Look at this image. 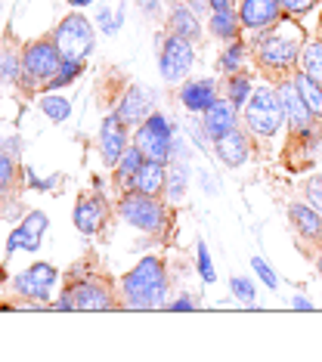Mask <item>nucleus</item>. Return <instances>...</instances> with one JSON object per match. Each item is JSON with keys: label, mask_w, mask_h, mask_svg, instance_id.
<instances>
[{"label": "nucleus", "mask_w": 322, "mask_h": 362, "mask_svg": "<svg viewBox=\"0 0 322 362\" xmlns=\"http://www.w3.org/2000/svg\"><path fill=\"white\" fill-rule=\"evenodd\" d=\"M301 50H304V40L301 31L292 28L285 31L282 25H272L267 31H258V37L251 40V56L258 62V69L270 78L285 81V75L301 62Z\"/></svg>", "instance_id": "f257e3e1"}, {"label": "nucleus", "mask_w": 322, "mask_h": 362, "mask_svg": "<svg viewBox=\"0 0 322 362\" xmlns=\"http://www.w3.org/2000/svg\"><path fill=\"white\" fill-rule=\"evenodd\" d=\"M121 307L124 310H161L168 294V269L159 257H143L137 269L121 276Z\"/></svg>", "instance_id": "f03ea898"}, {"label": "nucleus", "mask_w": 322, "mask_h": 362, "mask_svg": "<svg viewBox=\"0 0 322 362\" xmlns=\"http://www.w3.org/2000/svg\"><path fill=\"white\" fill-rule=\"evenodd\" d=\"M118 214L124 217V223H130L134 229L149 235H161L171 226V211L161 195H146V192H137V189H127L121 195Z\"/></svg>", "instance_id": "7ed1b4c3"}, {"label": "nucleus", "mask_w": 322, "mask_h": 362, "mask_svg": "<svg viewBox=\"0 0 322 362\" xmlns=\"http://www.w3.org/2000/svg\"><path fill=\"white\" fill-rule=\"evenodd\" d=\"M245 124L260 139H270L282 130L285 112H282V100H279V90H272V87L251 90V96L245 103Z\"/></svg>", "instance_id": "20e7f679"}, {"label": "nucleus", "mask_w": 322, "mask_h": 362, "mask_svg": "<svg viewBox=\"0 0 322 362\" xmlns=\"http://www.w3.org/2000/svg\"><path fill=\"white\" fill-rule=\"evenodd\" d=\"M62 53L56 50L53 37L50 40H35V44H28L22 50V87L25 90H35L40 84H47L50 78L56 75V71L62 69Z\"/></svg>", "instance_id": "39448f33"}, {"label": "nucleus", "mask_w": 322, "mask_h": 362, "mask_svg": "<svg viewBox=\"0 0 322 362\" xmlns=\"http://www.w3.org/2000/svg\"><path fill=\"white\" fill-rule=\"evenodd\" d=\"M53 44L62 53L65 62H84L90 50H93V25L81 13L65 16L53 31Z\"/></svg>", "instance_id": "423d86ee"}, {"label": "nucleus", "mask_w": 322, "mask_h": 362, "mask_svg": "<svg viewBox=\"0 0 322 362\" xmlns=\"http://www.w3.org/2000/svg\"><path fill=\"white\" fill-rule=\"evenodd\" d=\"M171 143H173V130L168 124V115L152 112L143 121V124L137 127V146L143 149L146 158H155V161L168 164V158H171Z\"/></svg>", "instance_id": "0eeeda50"}, {"label": "nucleus", "mask_w": 322, "mask_h": 362, "mask_svg": "<svg viewBox=\"0 0 322 362\" xmlns=\"http://www.w3.org/2000/svg\"><path fill=\"white\" fill-rule=\"evenodd\" d=\"M161 40V37H159ZM195 62V50H192V40L180 37V35H164L161 40V50H159V69L164 81H180L186 78V71L192 69Z\"/></svg>", "instance_id": "6e6552de"}, {"label": "nucleus", "mask_w": 322, "mask_h": 362, "mask_svg": "<svg viewBox=\"0 0 322 362\" xmlns=\"http://www.w3.org/2000/svg\"><path fill=\"white\" fill-rule=\"evenodd\" d=\"M69 298L74 303V310H112V307H121L115 303V291H112V282L99 276H87L81 282H74L69 288Z\"/></svg>", "instance_id": "1a4fd4ad"}, {"label": "nucleus", "mask_w": 322, "mask_h": 362, "mask_svg": "<svg viewBox=\"0 0 322 362\" xmlns=\"http://www.w3.org/2000/svg\"><path fill=\"white\" fill-rule=\"evenodd\" d=\"M56 279H59L56 267H50V263H35V267H28L25 273H19L13 279V288H16V294H22V298L47 300Z\"/></svg>", "instance_id": "9d476101"}, {"label": "nucleus", "mask_w": 322, "mask_h": 362, "mask_svg": "<svg viewBox=\"0 0 322 362\" xmlns=\"http://www.w3.org/2000/svg\"><path fill=\"white\" fill-rule=\"evenodd\" d=\"M152 112H155L152 93H149L146 87H139V84H130L127 90H124L118 109H115V115H118V118H121L127 127H139Z\"/></svg>", "instance_id": "9b49d317"}, {"label": "nucleus", "mask_w": 322, "mask_h": 362, "mask_svg": "<svg viewBox=\"0 0 322 362\" xmlns=\"http://www.w3.org/2000/svg\"><path fill=\"white\" fill-rule=\"evenodd\" d=\"M238 19L248 31H267L282 19V0H242Z\"/></svg>", "instance_id": "f8f14e48"}, {"label": "nucleus", "mask_w": 322, "mask_h": 362, "mask_svg": "<svg viewBox=\"0 0 322 362\" xmlns=\"http://www.w3.org/2000/svg\"><path fill=\"white\" fill-rule=\"evenodd\" d=\"M99 152H103V161L109 164V168H115L121 155L127 152V124H124L115 112L103 121V127H99Z\"/></svg>", "instance_id": "ddd939ff"}, {"label": "nucleus", "mask_w": 322, "mask_h": 362, "mask_svg": "<svg viewBox=\"0 0 322 362\" xmlns=\"http://www.w3.org/2000/svg\"><path fill=\"white\" fill-rule=\"evenodd\" d=\"M50 220L44 211H28V217L22 220L19 229H13L10 238H6V251H38L40 245V235L47 233Z\"/></svg>", "instance_id": "4468645a"}, {"label": "nucleus", "mask_w": 322, "mask_h": 362, "mask_svg": "<svg viewBox=\"0 0 322 362\" xmlns=\"http://www.w3.org/2000/svg\"><path fill=\"white\" fill-rule=\"evenodd\" d=\"M288 223L304 242H319L322 245V211H316L307 202H292L288 204Z\"/></svg>", "instance_id": "2eb2a0df"}, {"label": "nucleus", "mask_w": 322, "mask_h": 362, "mask_svg": "<svg viewBox=\"0 0 322 362\" xmlns=\"http://www.w3.org/2000/svg\"><path fill=\"white\" fill-rule=\"evenodd\" d=\"M105 217H109V208H105L103 195H81L74 204V226L84 235H96L105 226Z\"/></svg>", "instance_id": "dca6fc26"}, {"label": "nucleus", "mask_w": 322, "mask_h": 362, "mask_svg": "<svg viewBox=\"0 0 322 362\" xmlns=\"http://www.w3.org/2000/svg\"><path fill=\"white\" fill-rule=\"evenodd\" d=\"M214 152H217V158L226 164V168H242V164L251 158V139L242 130H229V134H223L220 139H214Z\"/></svg>", "instance_id": "f3484780"}, {"label": "nucleus", "mask_w": 322, "mask_h": 362, "mask_svg": "<svg viewBox=\"0 0 322 362\" xmlns=\"http://www.w3.org/2000/svg\"><path fill=\"white\" fill-rule=\"evenodd\" d=\"M202 124H205V130H208L211 139H220L223 134H229V130L238 127V109L226 100V96H223V100L217 96V100L211 103V109L205 112Z\"/></svg>", "instance_id": "a211bd4d"}, {"label": "nucleus", "mask_w": 322, "mask_h": 362, "mask_svg": "<svg viewBox=\"0 0 322 362\" xmlns=\"http://www.w3.org/2000/svg\"><path fill=\"white\" fill-rule=\"evenodd\" d=\"M217 100V84L211 78H198V81H186V87L180 90V103L186 105L189 112H208L211 103Z\"/></svg>", "instance_id": "6ab92c4d"}, {"label": "nucleus", "mask_w": 322, "mask_h": 362, "mask_svg": "<svg viewBox=\"0 0 322 362\" xmlns=\"http://www.w3.org/2000/svg\"><path fill=\"white\" fill-rule=\"evenodd\" d=\"M164 183H168V164L146 158L134 180V189L137 192H146V195H164Z\"/></svg>", "instance_id": "aec40b11"}, {"label": "nucleus", "mask_w": 322, "mask_h": 362, "mask_svg": "<svg viewBox=\"0 0 322 362\" xmlns=\"http://www.w3.org/2000/svg\"><path fill=\"white\" fill-rule=\"evenodd\" d=\"M146 155L139 146H127V152L118 158V164H115V183H118L121 192H127V189H134V180L139 174V168H143Z\"/></svg>", "instance_id": "412c9836"}, {"label": "nucleus", "mask_w": 322, "mask_h": 362, "mask_svg": "<svg viewBox=\"0 0 322 362\" xmlns=\"http://www.w3.org/2000/svg\"><path fill=\"white\" fill-rule=\"evenodd\" d=\"M168 31H171V35H180V37L195 40L198 35H202V25H198L195 13L189 10V6L177 4V6H171V16H168Z\"/></svg>", "instance_id": "4be33fe9"}, {"label": "nucleus", "mask_w": 322, "mask_h": 362, "mask_svg": "<svg viewBox=\"0 0 322 362\" xmlns=\"http://www.w3.org/2000/svg\"><path fill=\"white\" fill-rule=\"evenodd\" d=\"M292 81H294L297 93H301L304 105L310 109V115H313V118H319V121H322V84H319V81H313L310 75H304V71H297V75H294Z\"/></svg>", "instance_id": "5701e85b"}, {"label": "nucleus", "mask_w": 322, "mask_h": 362, "mask_svg": "<svg viewBox=\"0 0 322 362\" xmlns=\"http://www.w3.org/2000/svg\"><path fill=\"white\" fill-rule=\"evenodd\" d=\"M189 186V168L186 161H168V183H164V195L171 202H183Z\"/></svg>", "instance_id": "b1692460"}, {"label": "nucleus", "mask_w": 322, "mask_h": 362, "mask_svg": "<svg viewBox=\"0 0 322 362\" xmlns=\"http://www.w3.org/2000/svg\"><path fill=\"white\" fill-rule=\"evenodd\" d=\"M238 31H242V19L233 10H217L211 16V35L220 40H238Z\"/></svg>", "instance_id": "393cba45"}, {"label": "nucleus", "mask_w": 322, "mask_h": 362, "mask_svg": "<svg viewBox=\"0 0 322 362\" xmlns=\"http://www.w3.org/2000/svg\"><path fill=\"white\" fill-rule=\"evenodd\" d=\"M301 71L304 75H310L313 81H319L322 84V37L319 40H310V44H304L301 50Z\"/></svg>", "instance_id": "a878e982"}, {"label": "nucleus", "mask_w": 322, "mask_h": 362, "mask_svg": "<svg viewBox=\"0 0 322 362\" xmlns=\"http://www.w3.org/2000/svg\"><path fill=\"white\" fill-rule=\"evenodd\" d=\"M226 100L236 105V109H242V105L248 103V96H251V78L245 75V71H233V75H226Z\"/></svg>", "instance_id": "bb28decb"}, {"label": "nucleus", "mask_w": 322, "mask_h": 362, "mask_svg": "<svg viewBox=\"0 0 322 362\" xmlns=\"http://www.w3.org/2000/svg\"><path fill=\"white\" fill-rule=\"evenodd\" d=\"M40 112H44L50 121L62 124V121L71 115V103L62 100V96H53V93H50V96H40Z\"/></svg>", "instance_id": "cd10ccee"}, {"label": "nucleus", "mask_w": 322, "mask_h": 362, "mask_svg": "<svg viewBox=\"0 0 322 362\" xmlns=\"http://www.w3.org/2000/svg\"><path fill=\"white\" fill-rule=\"evenodd\" d=\"M245 53H248V47L245 44H238V40H229V47L223 50V56H220V71L223 75H233V71H238L242 69V59H245Z\"/></svg>", "instance_id": "c85d7f7f"}, {"label": "nucleus", "mask_w": 322, "mask_h": 362, "mask_svg": "<svg viewBox=\"0 0 322 362\" xmlns=\"http://www.w3.org/2000/svg\"><path fill=\"white\" fill-rule=\"evenodd\" d=\"M81 71H84V62H62V69L56 71V75L50 78L44 87H47V90H59V87H65V84H71V81L78 78Z\"/></svg>", "instance_id": "c756f323"}, {"label": "nucleus", "mask_w": 322, "mask_h": 362, "mask_svg": "<svg viewBox=\"0 0 322 362\" xmlns=\"http://www.w3.org/2000/svg\"><path fill=\"white\" fill-rule=\"evenodd\" d=\"M13 180H16V161L10 152L0 149V195H6L13 189Z\"/></svg>", "instance_id": "7c9ffc66"}, {"label": "nucleus", "mask_w": 322, "mask_h": 362, "mask_svg": "<svg viewBox=\"0 0 322 362\" xmlns=\"http://www.w3.org/2000/svg\"><path fill=\"white\" fill-rule=\"evenodd\" d=\"M22 78V59L13 50L0 56V81H19Z\"/></svg>", "instance_id": "2f4dec72"}, {"label": "nucleus", "mask_w": 322, "mask_h": 362, "mask_svg": "<svg viewBox=\"0 0 322 362\" xmlns=\"http://www.w3.org/2000/svg\"><path fill=\"white\" fill-rule=\"evenodd\" d=\"M301 192H304V199H307V204H313L316 211H322V177H310V180H304Z\"/></svg>", "instance_id": "473e14b6"}, {"label": "nucleus", "mask_w": 322, "mask_h": 362, "mask_svg": "<svg viewBox=\"0 0 322 362\" xmlns=\"http://www.w3.org/2000/svg\"><path fill=\"white\" fill-rule=\"evenodd\" d=\"M198 273H202L205 282H214L217 273H214V263H211V254H208V245L198 242Z\"/></svg>", "instance_id": "72a5a7b5"}, {"label": "nucleus", "mask_w": 322, "mask_h": 362, "mask_svg": "<svg viewBox=\"0 0 322 362\" xmlns=\"http://www.w3.org/2000/svg\"><path fill=\"white\" fill-rule=\"evenodd\" d=\"M251 267H254V273L263 279V285H267V288H276L279 285V279H276V273H272V267L263 257H251Z\"/></svg>", "instance_id": "f704fd0d"}, {"label": "nucleus", "mask_w": 322, "mask_h": 362, "mask_svg": "<svg viewBox=\"0 0 322 362\" xmlns=\"http://www.w3.org/2000/svg\"><path fill=\"white\" fill-rule=\"evenodd\" d=\"M233 291H236V298L238 300H245V303H251L254 300V285L248 282V279H242V276H233Z\"/></svg>", "instance_id": "c9c22d12"}, {"label": "nucleus", "mask_w": 322, "mask_h": 362, "mask_svg": "<svg viewBox=\"0 0 322 362\" xmlns=\"http://www.w3.org/2000/svg\"><path fill=\"white\" fill-rule=\"evenodd\" d=\"M316 6V0H282V10L292 13V16H304Z\"/></svg>", "instance_id": "e433bc0d"}, {"label": "nucleus", "mask_w": 322, "mask_h": 362, "mask_svg": "<svg viewBox=\"0 0 322 362\" xmlns=\"http://www.w3.org/2000/svg\"><path fill=\"white\" fill-rule=\"evenodd\" d=\"M168 310H177V313H183V310H195V300L189 298V294H183L180 300H173V303H164Z\"/></svg>", "instance_id": "4c0bfd02"}, {"label": "nucleus", "mask_w": 322, "mask_h": 362, "mask_svg": "<svg viewBox=\"0 0 322 362\" xmlns=\"http://www.w3.org/2000/svg\"><path fill=\"white\" fill-rule=\"evenodd\" d=\"M28 183L35 186V189H53L56 183H59V177H50V180H38L35 174H28Z\"/></svg>", "instance_id": "58836bf2"}, {"label": "nucleus", "mask_w": 322, "mask_h": 362, "mask_svg": "<svg viewBox=\"0 0 322 362\" xmlns=\"http://www.w3.org/2000/svg\"><path fill=\"white\" fill-rule=\"evenodd\" d=\"M208 6L214 13H217V10H233V0H208Z\"/></svg>", "instance_id": "ea45409f"}, {"label": "nucleus", "mask_w": 322, "mask_h": 362, "mask_svg": "<svg viewBox=\"0 0 322 362\" xmlns=\"http://www.w3.org/2000/svg\"><path fill=\"white\" fill-rule=\"evenodd\" d=\"M294 310H313V303L307 298H294Z\"/></svg>", "instance_id": "a19ab883"}, {"label": "nucleus", "mask_w": 322, "mask_h": 362, "mask_svg": "<svg viewBox=\"0 0 322 362\" xmlns=\"http://www.w3.org/2000/svg\"><path fill=\"white\" fill-rule=\"evenodd\" d=\"M71 6H84V4H90V0H69Z\"/></svg>", "instance_id": "79ce46f5"}, {"label": "nucleus", "mask_w": 322, "mask_h": 362, "mask_svg": "<svg viewBox=\"0 0 322 362\" xmlns=\"http://www.w3.org/2000/svg\"><path fill=\"white\" fill-rule=\"evenodd\" d=\"M316 269H319V276H322V254H319V257H316Z\"/></svg>", "instance_id": "37998d69"}, {"label": "nucleus", "mask_w": 322, "mask_h": 362, "mask_svg": "<svg viewBox=\"0 0 322 362\" xmlns=\"http://www.w3.org/2000/svg\"><path fill=\"white\" fill-rule=\"evenodd\" d=\"M0 282H4V273H0Z\"/></svg>", "instance_id": "c03bdc74"}]
</instances>
